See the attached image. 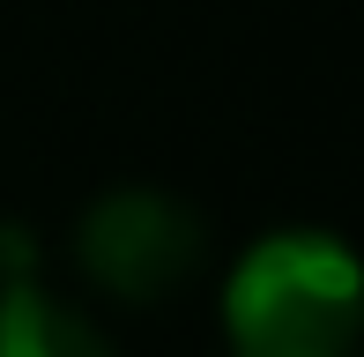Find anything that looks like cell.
<instances>
[{
    "instance_id": "obj_1",
    "label": "cell",
    "mask_w": 364,
    "mask_h": 357,
    "mask_svg": "<svg viewBox=\"0 0 364 357\" xmlns=\"http://www.w3.org/2000/svg\"><path fill=\"white\" fill-rule=\"evenodd\" d=\"M230 357H357L364 261L335 231H268L223 283Z\"/></svg>"
},
{
    "instance_id": "obj_2",
    "label": "cell",
    "mask_w": 364,
    "mask_h": 357,
    "mask_svg": "<svg viewBox=\"0 0 364 357\" xmlns=\"http://www.w3.org/2000/svg\"><path fill=\"white\" fill-rule=\"evenodd\" d=\"M201 216H193L178 193L164 186H112L97 193L90 208H82L75 223V261L90 275L97 290H112V298H171L178 283H186L193 268H201Z\"/></svg>"
},
{
    "instance_id": "obj_3",
    "label": "cell",
    "mask_w": 364,
    "mask_h": 357,
    "mask_svg": "<svg viewBox=\"0 0 364 357\" xmlns=\"http://www.w3.org/2000/svg\"><path fill=\"white\" fill-rule=\"evenodd\" d=\"M0 357H112V350L53 290H38L30 275H8L0 283Z\"/></svg>"
}]
</instances>
